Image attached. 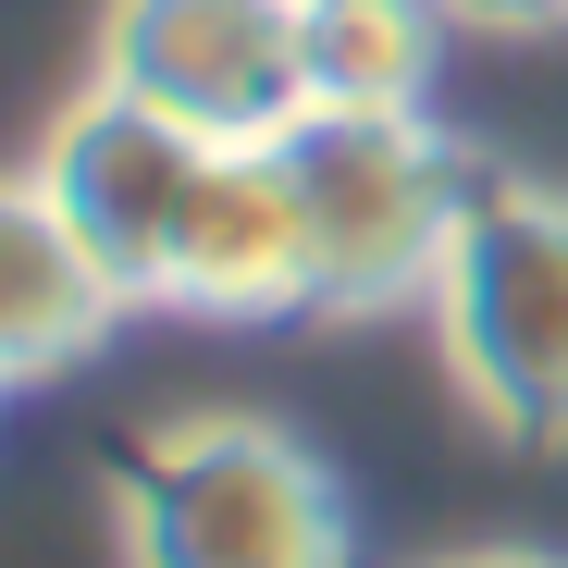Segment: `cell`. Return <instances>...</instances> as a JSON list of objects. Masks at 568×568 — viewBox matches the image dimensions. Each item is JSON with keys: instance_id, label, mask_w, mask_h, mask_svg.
Here are the masks:
<instances>
[{"instance_id": "1", "label": "cell", "mask_w": 568, "mask_h": 568, "mask_svg": "<svg viewBox=\"0 0 568 568\" xmlns=\"http://www.w3.org/2000/svg\"><path fill=\"white\" fill-rule=\"evenodd\" d=\"M112 507H124V568H346V507L322 457L247 408L149 433Z\"/></svg>"}, {"instance_id": "2", "label": "cell", "mask_w": 568, "mask_h": 568, "mask_svg": "<svg viewBox=\"0 0 568 568\" xmlns=\"http://www.w3.org/2000/svg\"><path fill=\"white\" fill-rule=\"evenodd\" d=\"M433 334L457 396L507 445H568V199L556 185H469L433 272Z\"/></svg>"}, {"instance_id": "3", "label": "cell", "mask_w": 568, "mask_h": 568, "mask_svg": "<svg viewBox=\"0 0 568 568\" xmlns=\"http://www.w3.org/2000/svg\"><path fill=\"white\" fill-rule=\"evenodd\" d=\"M272 149H284V185H297V223H310V310L433 297L469 185L420 112H297Z\"/></svg>"}, {"instance_id": "4", "label": "cell", "mask_w": 568, "mask_h": 568, "mask_svg": "<svg viewBox=\"0 0 568 568\" xmlns=\"http://www.w3.org/2000/svg\"><path fill=\"white\" fill-rule=\"evenodd\" d=\"M87 87H112V100L211 136V149H272L310 112L297 0H112Z\"/></svg>"}, {"instance_id": "5", "label": "cell", "mask_w": 568, "mask_h": 568, "mask_svg": "<svg viewBox=\"0 0 568 568\" xmlns=\"http://www.w3.org/2000/svg\"><path fill=\"white\" fill-rule=\"evenodd\" d=\"M211 161H223L211 136L112 100V87H87V100L50 124V149H38V185L87 235V260L112 272L124 310H173V247H185V211H199Z\"/></svg>"}, {"instance_id": "6", "label": "cell", "mask_w": 568, "mask_h": 568, "mask_svg": "<svg viewBox=\"0 0 568 568\" xmlns=\"http://www.w3.org/2000/svg\"><path fill=\"white\" fill-rule=\"evenodd\" d=\"M173 310H199V322L310 310V223H297V185H284V149L211 161L199 211H185V247H173Z\"/></svg>"}, {"instance_id": "7", "label": "cell", "mask_w": 568, "mask_h": 568, "mask_svg": "<svg viewBox=\"0 0 568 568\" xmlns=\"http://www.w3.org/2000/svg\"><path fill=\"white\" fill-rule=\"evenodd\" d=\"M124 322L112 272L87 260V235L50 211V185H0V371L13 384H38V371H74L87 346H100Z\"/></svg>"}, {"instance_id": "8", "label": "cell", "mask_w": 568, "mask_h": 568, "mask_svg": "<svg viewBox=\"0 0 568 568\" xmlns=\"http://www.w3.org/2000/svg\"><path fill=\"white\" fill-rule=\"evenodd\" d=\"M433 26H445L433 0H297L310 112H420Z\"/></svg>"}, {"instance_id": "9", "label": "cell", "mask_w": 568, "mask_h": 568, "mask_svg": "<svg viewBox=\"0 0 568 568\" xmlns=\"http://www.w3.org/2000/svg\"><path fill=\"white\" fill-rule=\"evenodd\" d=\"M445 26H495V38H519V26H568V0H433Z\"/></svg>"}, {"instance_id": "10", "label": "cell", "mask_w": 568, "mask_h": 568, "mask_svg": "<svg viewBox=\"0 0 568 568\" xmlns=\"http://www.w3.org/2000/svg\"><path fill=\"white\" fill-rule=\"evenodd\" d=\"M445 568H568V556H531V544H483V556H445Z\"/></svg>"}, {"instance_id": "11", "label": "cell", "mask_w": 568, "mask_h": 568, "mask_svg": "<svg viewBox=\"0 0 568 568\" xmlns=\"http://www.w3.org/2000/svg\"><path fill=\"white\" fill-rule=\"evenodd\" d=\"M0 396H13V371H0Z\"/></svg>"}]
</instances>
